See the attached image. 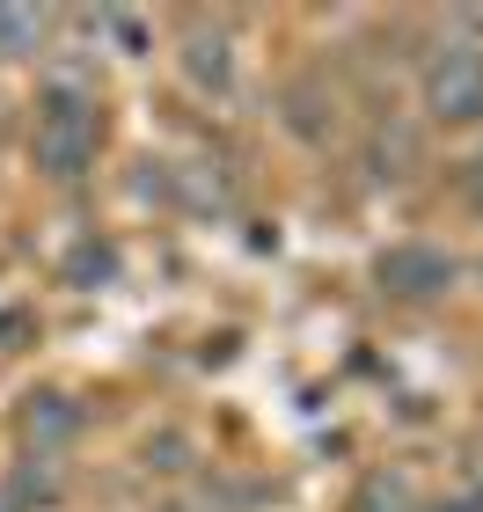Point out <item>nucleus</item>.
Listing matches in <instances>:
<instances>
[{"instance_id": "9d476101", "label": "nucleus", "mask_w": 483, "mask_h": 512, "mask_svg": "<svg viewBox=\"0 0 483 512\" xmlns=\"http://www.w3.org/2000/svg\"><path fill=\"white\" fill-rule=\"evenodd\" d=\"M469 205L483 213V161H469Z\"/></svg>"}, {"instance_id": "7ed1b4c3", "label": "nucleus", "mask_w": 483, "mask_h": 512, "mask_svg": "<svg viewBox=\"0 0 483 512\" xmlns=\"http://www.w3.org/2000/svg\"><path fill=\"white\" fill-rule=\"evenodd\" d=\"M381 286L388 293H403V300H432V293H447L454 278H462V264H454L447 249H432V242H396V249H381Z\"/></svg>"}, {"instance_id": "6e6552de", "label": "nucleus", "mask_w": 483, "mask_h": 512, "mask_svg": "<svg viewBox=\"0 0 483 512\" xmlns=\"http://www.w3.org/2000/svg\"><path fill=\"white\" fill-rule=\"evenodd\" d=\"M22 425H30V439H66L74 432V403H66V395H37Z\"/></svg>"}, {"instance_id": "0eeeda50", "label": "nucleus", "mask_w": 483, "mask_h": 512, "mask_svg": "<svg viewBox=\"0 0 483 512\" xmlns=\"http://www.w3.org/2000/svg\"><path fill=\"white\" fill-rule=\"evenodd\" d=\"M37 37H44V15L37 8H0V59L37 52Z\"/></svg>"}, {"instance_id": "1a4fd4ad", "label": "nucleus", "mask_w": 483, "mask_h": 512, "mask_svg": "<svg viewBox=\"0 0 483 512\" xmlns=\"http://www.w3.org/2000/svg\"><path fill=\"white\" fill-rule=\"evenodd\" d=\"M110 271V249H81L74 256V278H103Z\"/></svg>"}, {"instance_id": "f257e3e1", "label": "nucleus", "mask_w": 483, "mask_h": 512, "mask_svg": "<svg viewBox=\"0 0 483 512\" xmlns=\"http://www.w3.org/2000/svg\"><path fill=\"white\" fill-rule=\"evenodd\" d=\"M96 139H103V118H96V96L81 88H52L37 103V169L44 176H81L96 161Z\"/></svg>"}, {"instance_id": "423d86ee", "label": "nucleus", "mask_w": 483, "mask_h": 512, "mask_svg": "<svg viewBox=\"0 0 483 512\" xmlns=\"http://www.w3.org/2000/svg\"><path fill=\"white\" fill-rule=\"evenodd\" d=\"M418 154H425V147H418V132H410L403 118H388V125L374 132V169H381V176H410V169H418Z\"/></svg>"}, {"instance_id": "20e7f679", "label": "nucleus", "mask_w": 483, "mask_h": 512, "mask_svg": "<svg viewBox=\"0 0 483 512\" xmlns=\"http://www.w3.org/2000/svg\"><path fill=\"white\" fill-rule=\"evenodd\" d=\"M183 74H191L198 88H227V74H235V59H227V37L205 30V22H191V30H183Z\"/></svg>"}, {"instance_id": "39448f33", "label": "nucleus", "mask_w": 483, "mask_h": 512, "mask_svg": "<svg viewBox=\"0 0 483 512\" xmlns=\"http://www.w3.org/2000/svg\"><path fill=\"white\" fill-rule=\"evenodd\" d=\"M286 125L301 132V139H322L337 125V110H330V96H322V81H293L286 88Z\"/></svg>"}, {"instance_id": "f03ea898", "label": "nucleus", "mask_w": 483, "mask_h": 512, "mask_svg": "<svg viewBox=\"0 0 483 512\" xmlns=\"http://www.w3.org/2000/svg\"><path fill=\"white\" fill-rule=\"evenodd\" d=\"M425 103L447 125H476L483 118V52L476 44H440L425 59Z\"/></svg>"}]
</instances>
